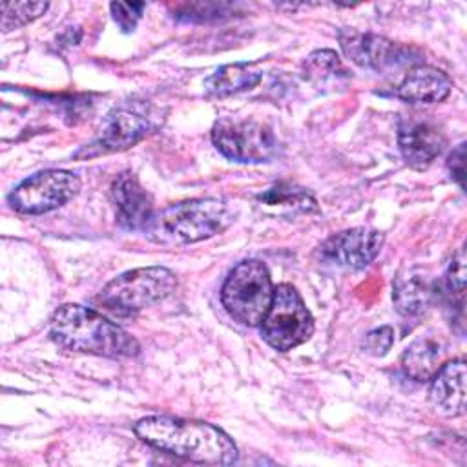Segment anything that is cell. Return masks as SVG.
<instances>
[{"instance_id": "1", "label": "cell", "mask_w": 467, "mask_h": 467, "mask_svg": "<svg viewBox=\"0 0 467 467\" xmlns=\"http://www.w3.org/2000/svg\"><path fill=\"white\" fill-rule=\"evenodd\" d=\"M139 440L197 463L230 465L239 458L234 440L215 425L173 416H146L133 427Z\"/></svg>"}, {"instance_id": "2", "label": "cell", "mask_w": 467, "mask_h": 467, "mask_svg": "<svg viewBox=\"0 0 467 467\" xmlns=\"http://www.w3.org/2000/svg\"><path fill=\"white\" fill-rule=\"evenodd\" d=\"M49 337L67 350L104 358H130L140 350L139 341L93 308L66 303L49 319Z\"/></svg>"}, {"instance_id": "3", "label": "cell", "mask_w": 467, "mask_h": 467, "mask_svg": "<svg viewBox=\"0 0 467 467\" xmlns=\"http://www.w3.org/2000/svg\"><path fill=\"white\" fill-rule=\"evenodd\" d=\"M274 299V285L268 268L257 259L235 265L224 279L221 301L228 316L244 325L257 327L265 319Z\"/></svg>"}, {"instance_id": "4", "label": "cell", "mask_w": 467, "mask_h": 467, "mask_svg": "<svg viewBox=\"0 0 467 467\" xmlns=\"http://www.w3.org/2000/svg\"><path fill=\"white\" fill-rule=\"evenodd\" d=\"M232 221L234 213L224 201L204 197L170 204L153 223L157 232L175 243H197L221 234Z\"/></svg>"}, {"instance_id": "5", "label": "cell", "mask_w": 467, "mask_h": 467, "mask_svg": "<svg viewBox=\"0 0 467 467\" xmlns=\"http://www.w3.org/2000/svg\"><path fill=\"white\" fill-rule=\"evenodd\" d=\"M177 286V277L164 266L128 270L111 279L99 294V303L115 314H133L166 299Z\"/></svg>"}, {"instance_id": "6", "label": "cell", "mask_w": 467, "mask_h": 467, "mask_svg": "<svg viewBox=\"0 0 467 467\" xmlns=\"http://www.w3.org/2000/svg\"><path fill=\"white\" fill-rule=\"evenodd\" d=\"M259 327L266 345L274 350L286 352L310 339L314 317L299 292L292 285L283 283L274 288L272 305Z\"/></svg>"}, {"instance_id": "7", "label": "cell", "mask_w": 467, "mask_h": 467, "mask_svg": "<svg viewBox=\"0 0 467 467\" xmlns=\"http://www.w3.org/2000/svg\"><path fill=\"white\" fill-rule=\"evenodd\" d=\"M153 130V117L146 104L126 102L113 108L102 120L99 133L73 157L91 159L113 151H124L140 142Z\"/></svg>"}, {"instance_id": "8", "label": "cell", "mask_w": 467, "mask_h": 467, "mask_svg": "<svg viewBox=\"0 0 467 467\" xmlns=\"http://www.w3.org/2000/svg\"><path fill=\"white\" fill-rule=\"evenodd\" d=\"M213 146L235 162H266L277 153V139L270 128L254 119L226 117L212 128Z\"/></svg>"}, {"instance_id": "9", "label": "cell", "mask_w": 467, "mask_h": 467, "mask_svg": "<svg viewBox=\"0 0 467 467\" xmlns=\"http://www.w3.org/2000/svg\"><path fill=\"white\" fill-rule=\"evenodd\" d=\"M80 192V179L69 170H44L24 179L7 202L18 213L42 215L69 202Z\"/></svg>"}, {"instance_id": "10", "label": "cell", "mask_w": 467, "mask_h": 467, "mask_svg": "<svg viewBox=\"0 0 467 467\" xmlns=\"http://www.w3.org/2000/svg\"><path fill=\"white\" fill-rule=\"evenodd\" d=\"M337 40L345 57L359 67L383 71L387 67H396L409 64L414 58L412 49L401 44H396L376 33H361L356 29H341Z\"/></svg>"}, {"instance_id": "11", "label": "cell", "mask_w": 467, "mask_h": 467, "mask_svg": "<svg viewBox=\"0 0 467 467\" xmlns=\"http://www.w3.org/2000/svg\"><path fill=\"white\" fill-rule=\"evenodd\" d=\"M383 234L358 226L330 235L319 246V257L339 268L359 270L370 265L383 246Z\"/></svg>"}, {"instance_id": "12", "label": "cell", "mask_w": 467, "mask_h": 467, "mask_svg": "<svg viewBox=\"0 0 467 467\" xmlns=\"http://www.w3.org/2000/svg\"><path fill=\"white\" fill-rule=\"evenodd\" d=\"M398 144L410 168L425 170L441 155L447 146V137L434 120L421 115H409L400 122Z\"/></svg>"}, {"instance_id": "13", "label": "cell", "mask_w": 467, "mask_h": 467, "mask_svg": "<svg viewBox=\"0 0 467 467\" xmlns=\"http://www.w3.org/2000/svg\"><path fill=\"white\" fill-rule=\"evenodd\" d=\"M109 199L119 226L126 230H142L153 223V199L133 171H122L113 179Z\"/></svg>"}, {"instance_id": "14", "label": "cell", "mask_w": 467, "mask_h": 467, "mask_svg": "<svg viewBox=\"0 0 467 467\" xmlns=\"http://www.w3.org/2000/svg\"><path fill=\"white\" fill-rule=\"evenodd\" d=\"M452 80L434 66L414 64L394 88V95L409 104H434L449 97Z\"/></svg>"}, {"instance_id": "15", "label": "cell", "mask_w": 467, "mask_h": 467, "mask_svg": "<svg viewBox=\"0 0 467 467\" xmlns=\"http://www.w3.org/2000/svg\"><path fill=\"white\" fill-rule=\"evenodd\" d=\"M465 361L452 359L438 368L429 389V401L445 418H458L465 412Z\"/></svg>"}, {"instance_id": "16", "label": "cell", "mask_w": 467, "mask_h": 467, "mask_svg": "<svg viewBox=\"0 0 467 467\" xmlns=\"http://www.w3.org/2000/svg\"><path fill=\"white\" fill-rule=\"evenodd\" d=\"M261 78L263 71L255 62L226 64L204 78V91L210 97H230L255 88Z\"/></svg>"}, {"instance_id": "17", "label": "cell", "mask_w": 467, "mask_h": 467, "mask_svg": "<svg viewBox=\"0 0 467 467\" xmlns=\"http://www.w3.org/2000/svg\"><path fill=\"white\" fill-rule=\"evenodd\" d=\"M434 297L432 285L414 272H400L392 285V301L396 310L405 317L423 314Z\"/></svg>"}, {"instance_id": "18", "label": "cell", "mask_w": 467, "mask_h": 467, "mask_svg": "<svg viewBox=\"0 0 467 467\" xmlns=\"http://www.w3.org/2000/svg\"><path fill=\"white\" fill-rule=\"evenodd\" d=\"M401 367L414 381H429L441 367V347L436 339L425 336L414 339L401 354Z\"/></svg>"}, {"instance_id": "19", "label": "cell", "mask_w": 467, "mask_h": 467, "mask_svg": "<svg viewBox=\"0 0 467 467\" xmlns=\"http://www.w3.org/2000/svg\"><path fill=\"white\" fill-rule=\"evenodd\" d=\"M303 73H305V78L316 86L348 77L337 53H334L332 49H319L310 53L308 58L305 60Z\"/></svg>"}, {"instance_id": "20", "label": "cell", "mask_w": 467, "mask_h": 467, "mask_svg": "<svg viewBox=\"0 0 467 467\" xmlns=\"http://www.w3.org/2000/svg\"><path fill=\"white\" fill-rule=\"evenodd\" d=\"M257 201L272 208H290L294 212L316 210V199L306 190L290 184H277L261 193Z\"/></svg>"}, {"instance_id": "21", "label": "cell", "mask_w": 467, "mask_h": 467, "mask_svg": "<svg viewBox=\"0 0 467 467\" xmlns=\"http://www.w3.org/2000/svg\"><path fill=\"white\" fill-rule=\"evenodd\" d=\"M47 2H4L2 4V31L22 27L47 11Z\"/></svg>"}, {"instance_id": "22", "label": "cell", "mask_w": 467, "mask_h": 467, "mask_svg": "<svg viewBox=\"0 0 467 467\" xmlns=\"http://www.w3.org/2000/svg\"><path fill=\"white\" fill-rule=\"evenodd\" d=\"M146 4L142 2H111L109 9L113 15V20L119 24V27L124 33H130L135 29L137 22L142 16Z\"/></svg>"}, {"instance_id": "23", "label": "cell", "mask_w": 467, "mask_h": 467, "mask_svg": "<svg viewBox=\"0 0 467 467\" xmlns=\"http://www.w3.org/2000/svg\"><path fill=\"white\" fill-rule=\"evenodd\" d=\"M394 345V330L392 327H378L370 332H367V336L363 337V350L370 356H376V358H381L385 356Z\"/></svg>"}, {"instance_id": "24", "label": "cell", "mask_w": 467, "mask_h": 467, "mask_svg": "<svg viewBox=\"0 0 467 467\" xmlns=\"http://www.w3.org/2000/svg\"><path fill=\"white\" fill-rule=\"evenodd\" d=\"M445 281H447V288L452 294H458L460 297L463 296V290H465V250L463 248H458L456 254L452 255L447 268Z\"/></svg>"}, {"instance_id": "25", "label": "cell", "mask_w": 467, "mask_h": 467, "mask_svg": "<svg viewBox=\"0 0 467 467\" xmlns=\"http://www.w3.org/2000/svg\"><path fill=\"white\" fill-rule=\"evenodd\" d=\"M447 168L451 177L460 184V188H463V175H465V144L463 142L458 144L449 155Z\"/></svg>"}]
</instances>
